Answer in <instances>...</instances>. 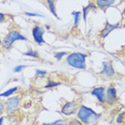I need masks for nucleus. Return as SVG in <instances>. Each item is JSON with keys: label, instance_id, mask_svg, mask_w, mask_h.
I'll list each match as a JSON object with an SVG mask.
<instances>
[{"label": "nucleus", "instance_id": "26", "mask_svg": "<svg viewBox=\"0 0 125 125\" xmlns=\"http://www.w3.org/2000/svg\"><path fill=\"white\" fill-rule=\"evenodd\" d=\"M4 21H6V14L0 12V23H3Z\"/></svg>", "mask_w": 125, "mask_h": 125}, {"label": "nucleus", "instance_id": "4", "mask_svg": "<svg viewBox=\"0 0 125 125\" xmlns=\"http://www.w3.org/2000/svg\"><path fill=\"white\" fill-rule=\"evenodd\" d=\"M78 109H79V105H78L77 100L66 101V103L62 106L61 113L65 116H72L73 114L77 113Z\"/></svg>", "mask_w": 125, "mask_h": 125}, {"label": "nucleus", "instance_id": "10", "mask_svg": "<svg viewBox=\"0 0 125 125\" xmlns=\"http://www.w3.org/2000/svg\"><path fill=\"white\" fill-rule=\"evenodd\" d=\"M93 96H95L96 99L98 100V103L104 105L106 104V87L105 86H96L94 87L91 92Z\"/></svg>", "mask_w": 125, "mask_h": 125}, {"label": "nucleus", "instance_id": "6", "mask_svg": "<svg viewBox=\"0 0 125 125\" xmlns=\"http://www.w3.org/2000/svg\"><path fill=\"white\" fill-rule=\"evenodd\" d=\"M106 104L109 106H112L118 101V92L116 88L111 85L106 90Z\"/></svg>", "mask_w": 125, "mask_h": 125}, {"label": "nucleus", "instance_id": "21", "mask_svg": "<svg viewBox=\"0 0 125 125\" xmlns=\"http://www.w3.org/2000/svg\"><path fill=\"white\" fill-rule=\"evenodd\" d=\"M125 120V112H120L116 116V123L118 124H122Z\"/></svg>", "mask_w": 125, "mask_h": 125}, {"label": "nucleus", "instance_id": "24", "mask_svg": "<svg viewBox=\"0 0 125 125\" xmlns=\"http://www.w3.org/2000/svg\"><path fill=\"white\" fill-rule=\"evenodd\" d=\"M26 67H27L26 65H17L16 67H14L13 71H14V72H22V70H23V69H25Z\"/></svg>", "mask_w": 125, "mask_h": 125}, {"label": "nucleus", "instance_id": "19", "mask_svg": "<svg viewBox=\"0 0 125 125\" xmlns=\"http://www.w3.org/2000/svg\"><path fill=\"white\" fill-rule=\"evenodd\" d=\"M69 53H67V52H65V51H61V52H54V57L56 58V61H58V62H61L62 59V57H65V56H67Z\"/></svg>", "mask_w": 125, "mask_h": 125}, {"label": "nucleus", "instance_id": "13", "mask_svg": "<svg viewBox=\"0 0 125 125\" xmlns=\"http://www.w3.org/2000/svg\"><path fill=\"white\" fill-rule=\"evenodd\" d=\"M96 9V6L92 2H88V4L86 7L83 8L82 10V19H83V22L86 23V19H87V13L91 11V10H95Z\"/></svg>", "mask_w": 125, "mask_h": 125}, {"label": "nucleus", "instance_id": "5", "mask_svg": "<svg viewBox=\"0 0 125 125\" xmlns=\"http://www.w3.org/2000/svg\"><path fill=\"white\" fill-rule=\"evenodd\" d=\"M21 105V97L20 96H13V97L8 98L4 103V112L7 114L13 113L15 110L19 109Z\"/></svg>", "mask_w": 125, "mask_h": 125}, {"label": "nucleus", "instance_id": "2", "mask_svg": "<svg viewBox=\"0 0 125 125\" xmlns=\"http://www.w3.org/2000/svg\"><path fill=\"white\" fill-rule=\"evenodd\" d=\"M90 54H85L81 53V52H73L70 53L66 56V62L67 65L74 69H79V70H84L86 69V58L88 57Z\"/></svg>", "mask_w": 125, "mask_h": 125}, {"label": "nucleus", "instance_id": "11", "mask_svg": "<svg viewBox=\"0 0 125 125\" xmlns=\"http://www.w3.org/2000/svg\"><path fill=\"white\" fill-rule=\"evenodd\" d=\"M118 0H95V6L98 9L105 11L108 8H110L111 6H113Z\"/></svg>", "mask_w": 125, "mask_h": 125}, {"label": "nucleus", "instance_id": "22", "mask_svg": "<svg viewBox=\"0 0 125 125\" xmlns=\"http://www.w3.org/2000/svg\"><path fill=\"white\" fill-rule=\"evenodd\" d=\"M46 74H48V71H45V70L36 69V72H35L36 77H43V75H46Z\"/></svg>", "mask_w": 125, "mask_h": 125}, {"label": "nucleus", "instance_id": "23", "mask_svg": "<svg viewBox=\"0 0 125 125\" xmlns=\"http://www.w3.org/2000/svg\"><path fill=\"white\" fill-rule=\"evenodd\" d=\"M24 14L26 16H30V17H43L42 14H40V13H30V12H25Z\"/></svg>", "mask_w": 125, "mask_h": 125}, {"label": "nucleus", "instance_id": "17", "mask_svg": "<svg viewBox=\"0 0 125 125\" xmlns=\"http://www.w3.org/2000/svg\"><path fill=\"white\" fill-rule=\"evenodd\" d=\"M23 55L24 56H28V57H33V58H39V53L37 51H33V50H31V49H29L28 51H26L23 53Z\"/></svg>", "mask_w": 125, "mask_h": 125}, {"label": "nucleus", "instance_id": "27", "mask_svg": "<svg viewBox=\"0 0 125 125\" xmlns=\"http://www.w3.org/2000/svg\"><path fill=\"white\" fill-rule=\"evenodd\" d=\"M3 122H4V118L3 116H0V125H3Z\"/></svg>", "mask_w": 125, "mask_h": 125}, {"label": "nucleus", "instance_id": "12", "mask_svg": "<svg viewBox=\"0 0 125 125\" xmlns=\"http://www.w3.org/2000/svg\"><path fill=\"white\" fill-rule=\"evenodd\" d=\"M45 3L48 6L49 10L52 14L55 16L56 20H59V16L57 15V12H56V6H55V0H45Z\"/></svg>", "mask_w": 125, "mask_h": 125}, {"label": "nucleus", "instance_id": "18", "mask_svg": "<svg viewBox=\"0 0 125 125\" xmlns=\"http://www.w3.org/2000/svg\"><path fill=\"white\" fill-rule=\"evenodd\" d=\"M62 85L61 82H55L51 79H48V83L44 85V88H52V87H56V86H59Z\"/></svg>", "mask_w": 125, "mask_h": 125}, {"label": "nucleus", "instance_id": "7", "mask_svg": "<svg viewBox=\"0 0 125 125\" xmlns=\"http://www.w3.org/2000/svg\"><path fill=\"white\" fill-rule=\"evenodd\" d=\"M99 73L101 75H104L105 78H112L115 75V71L113 68V64L110 61H106L103 62V67Z\"/></svg>", "mask_w": 125, "mask_h": 125}, {"label": "nucleus", "instance_id": "8", "mask_svg": "<svg viewBox=\"0 0 125 125\" xmlns=\"http://www.w3.org/2000/svg\"><path fill=\"white\" fill-rule=\"evenodd\" d=\"M44 32H45V29H44L43 27H41V26H39V25L33 26V28H32V37H33L35 42L37 44H39V45H40V44L45 43V41H44V39H43Z\"/></svg>", "mask_w": 125, "mask_h": 125}, {"label": "nucleus", "instance_id": "1", "mask_svg": "<svg viewBox=\"0 0 125 125\" xmlns=\"http://www.w3.org/2000/svg\"><path fill=\"white\" fill-rule=\"evenodd\" d=\"M75 115H77V119L80 120L84 125H95L100 119L101 114L94 111L90 107L81 105L79 106Z\"/></svg>", "mask_w": 125, "mask_h": 125}, {"label": "nucleus", "instance_id": "16", "mask_svg": "<svg viewBox=\"0 0 125 125\" xmlns=\"http://www.w3.org/2000/svg\"><path fill=\"white\" fill-rule=\"evenodd\" d=\"M42 125H68V121L65 119H59L50 123H42Z\"/></svg>", "mask_w": 125, "mask_h": 125}, {"label": "nucleus", "instance_id": "15", "mask_svg": "<svg viewBox=\"0 0 125 125\" xmlns=\"http://www.w3.org/2000/svg\"><path fill=\"white\" fill-rule=\"evenodd\" d=\"M17 91H19V86H14L12 88H9V90H7L6 92L0 94V97H11L13 94L16 93Z\"/></svg>", "mask_w": 125, "mask_h": 125}, {"label": "nucleus", "instance_id": "25", "mask_svg": "<svg viewBox=\"0 0 125 125\" xmlns=\"http://www.w3.org/2000/svg\"><path fill=\"white\" fill-rule=\"evenodd\" d=\"M4 112V104L0 101V116H2V113Z\"/></svg>", "mask_w": 125, "mask_h": 125}, {"label": "nucleus", "instance_id": "14", "mask_svg": "<svg viewBox=\"0 0 125 125\" xmlns=\"http://www.w3.org/2000/svg\"><path fill=\"white\" fill-rule=\"evenodd\" d=\"M71 15L73 16V27L77 28L80 24V20L82 17V11H73L71 12Z\"/></svg>", "mask_w": 125, "mask_h": 125}, {"label": "nucleus", "instance_id": "20", "mask_svg": "<svg viewBox=\"0 0 125 125\" xmlns=\"http://www.w3.org/2000/svg\"><path fill=\"white\" fill-rule=\"evenodd\" d=\"M68 125H84L80 120H78L77 118H71L68 121Z\"/></svg>", "mask_w": 125, "mask_h": 125}, {"label": "nucleus", "instance_id": "28", "mask_svg": "<svg viewBox=\"0 0 125 125\" xmlns=\"http://www.w3.org/2000/svg\"><path fill=\"white\" fill-rule=\"evenodd\" d=\"M2 45V40H1V38H0V46Z\"/></svg>", "mask_w": 125, "mask_h": 125}, {"label": "nucleus", "instance_id": "9", "mask_svg": "<svg viewBox=\"0 0 125 125\" xmlns=\"http://www.w3.org/2000/svg\"><path fill=\"white\" fill-rule=\"evenodd\" d=\"M119 27H120V24H119V23H115V24H111V23H109L108 21H106L105 26H104V28L100 30V32H99V37H100L101 39H106L109 35H110L111 32H112L113 30L118 29Z\"/></svg>", "mask_w": 125, "mask_h": 125}, {"label": "nucleus", "instance_id": "3", "mask_svg": "<svg viewBox=\"0 0 125 125\" xmlns=\"http://www.w3.org/2000/svg\"><path fill=\"white\" fill-rule=\"evenodd\" d=\"M19 40L26 41L27 40V38H26L24 35H22V33H21L20 31H17V30H14V29L10 30L9 33H8L6 37L3 38V40H2V48H3L6 51L11 50L14 42H16V41H19Z\"/></svg>", "mask_w": 125, "mask_h": 125}]
</instances>
